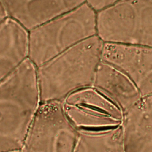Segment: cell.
<instances>
[{"mask_svg": "<svg viewBox=\"0 0 152 152\" xmlns=\"http://www.w3.org/2000/svg\"><path fill=\"white\" fill-rule=\"evenodd\" d=\"M40 104L37 67L27 58L0 81V152L22 150Z\"/></svg>", "mask_w": 152, "mask_h": 152, "instance_id": "obj_1", "label": "cell"}, {"mask_svg": "<svg viewBox=\"0 0 152 152\" xmlns=\"http://www.w3.org/2000/svg\"><path fill=\"white\" fill-rule=\"evenodd\" d=\"M103 45L96 35L37 67L41 103L62 102L74 92L92 87Z\"/></svg>", "mask_w": 152, "mask_h": 152, "instance_id": "obj_2", "label": "cell"}, {"mask_svg": "<svg viewBox=\"0 0 152 152\" xmlns=\"http://www.w3.org/2000/svg\"><path fill=\"white\" fill-rule=\"evenodd\" d=\"M96 16L97 12L86 2L31 29L28 58L38 67L97 35Z\"/></svg>", "mask_w": 152, "mask_h": 152, "instance_id": "obj_3", "label": "cell"}, {"mask_svg": "<svg viewBox=\"0 0 152 152\" xmlns=\"http://www.w3.org/2000/svg\"><path fill=\"white\" fill-rule=\"evenodd\" d=\"M103 43L152 46V0H118L97 12Z\"/></svg>", "mask_w": 152, "mask_h": 152, "instance_id": "obj_4", "label": "cell"}, {"mask_svg": "<svg viewBox=\"0 0 152 152\" xmlns=\"http://www.w3.org/2000/svg\"><path fill=\"white\" fill-rule=\"evenodd\" d=\"M78 131L61 102L41 103L22 152H74Z\"/></svg>", "mask_w": 152, "mask_h": 152, "instance_id": "obj_5", "label": "cell"}, {"mask_svg": "<svg viewBox=\"0 0 152 152\" xmlns=\"http://www.w3.org/2000/svg\"><path fill=\"white\" fill-rule=\"evenodd\" d=\"M78 131H98L119 126L124 114L110 100L90 87L77 90L61 102Z\"/></svg>", "mask_w": 152, "mask_h": 152, "instance_id": "obj_6", "label": "cell"}, {"mask_svg": "<svg viewBox=\"0 0 152 152\" xmlns=\"http://www.w3.org/2000/svg\"><path fill=\"white\" fill-rule=\"evenodd\" d=\"M102 61L126 75L142 97L152 95V46L103 43Z\"/></svg>", "mask_w": 152, "mask_h": 152, "instance_id": "obj_7", "label": "cell"}, {"mask_svg": "<svg viewBox=\"0 0 152 152\" xmlns=\"http://www.w3.org/2000/svg\"><path fill=\"white\" fill-rule=\"evenodd\" d=\"M9 17L28 31L86 2V0H3Z\"/></svg>", "mask_w": 152, "mask_h": 152, "instance_id": "obj_8", "label": "cell"}, {"mask_svg": "<svg viewBox=\"0 0 152 152\" xmlns=\"http://www.w3.org/2000/svg\"><path fill=\"white\" fill-rule=\"evenodd\" d=\"M92 87L110 100L124 114L143 97L138 88L126 75L102 61Z\"/></svg>", "mask_w": 152, "mask_h": 152, "instance_id": "obj_9", "label": "cell"}, {"mask_svg": "<svg viewBox=\"0 0 152 152\" xmlns=\"http://www.w3.org/2000/svg\"><path fill=\"white\" fill-rule=\"evenodd\" d=\"M122 128L124 152H152V95L124 114Z\"/></svg>", "mask_w": 152, "mask_h": 152, "instance_id": "obj_10", "label": "cell"}, {"mask_svg": "<svg viewBox=\"0 0 152 152\" xmlns=\"http://www.w3.org/2000/svg\"><path fill=\"white\" fill-rule=\"evenodd\" d=\"M29 31L11 17L0 24V81L28 58Z\"/></svg>", "mask_w": 152, "mask_h": 152, "instance_id": "obj_11", "label": "cell"}, {"mask_svg": "<svg viewBox=\"0 0 152 152\" xmlns=\"http://www.w3.org/2000/svg\"><path fill=\"white\" fill-rule=\"evenodd\" d=\"M78 131L74 152H124L122 125L106 129Z\"/></svg>", "mask_w": 152, "mask_h": 152, "instance_id": "obj_12", "label": "cell"}, {"mask_svg": "<svg viewBox=\"0 0 152 152\" xmlns=\"http://www.w3.org/2000/svg\"><path fill=\"white\" fill-rule=\"evenodd\" d=\"M86 3L96 12L110 5L118 0H86Z\"/></svg>", "mask_w": 152, "mask_h": 152, "instance_id": "obj_13", "label": "cell"}, {"mask_svg": "<svg viewBox=\"0 0 152 152\" xmlns=\"http://www.w3.org/2000/svg\"><path fill=\"white\" fill-rule=\"evenodd\" d=\"M9 17L7 8L3 0H0V24L7 20Z\"/></svg>", "mask_w": 152, "mask_h": 152, "instance_id": "obj_14", "label": "cell"}, {"mask_svg": "<svg viewBox=\"0 0 152 152\" xmlns=\"http://www.w3.org/2000/svg\"><path fill=\"white\" fill-rule=\"evenodd\" d=\"M9 152H22V151L21 150V151H9Z\"/></svg>", "mask_w": 152, "mask_h": 152, "instance_id": "obj_15", "label": "cell"}]
</instances>
